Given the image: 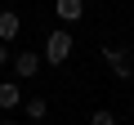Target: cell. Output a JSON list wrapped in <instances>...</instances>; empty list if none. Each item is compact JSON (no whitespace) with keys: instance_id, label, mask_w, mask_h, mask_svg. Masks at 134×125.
<instances>
[{"instance_id":"3","label":"cell","mask_w":134,"mask_h":125,"mask_svg":"<svg viewBox=\"0 0 134 125\" xmlns=\"http://www.w3.org/2000/svg\"><path fill=\"white\" fill-rule=\"evenodd\" d=\"M54 14H58L67 27H76V22L85 18V0H54Z\"/></svg>"},{"instance_id":"2","label":"cell","mask_w":134,"mask_h":125,"mask_svg":"<svg viewBox=\"0 0 134 125\" xmlns=\"http://www.w3.org/2000/svg\"><path fill=\"white\" fill-rule=\"evenodd\" d=\"M125 54H130V49H121V45H107V49H103V62L112 67L116 81H134V67H130V58H125Z\"/></svg>"},{"instance_id":"1","label":"cell","mask_w":134,"mask_h":125,"mask_svg":"<svg viewBox=\"0 0 134 125\" xmlns=\"http://www.w3.org/2000/svg\"><path fill=\"white\" fill-rule=\"evenodd\" d=\"M40 58L49 62V67H63V62L72 58V31H67V27L49 31V36H45V54H40Z\"/></svg>"},{"instance_id":"7","label":"cell","mask_w":134,"mask_h":125,"mask_svg":"<svg viewBox=\"0 0 134 125\" xmlns=\"http://www.w3.org/2000/svg\"><path fill=\"white\" fill-rule=\"evenodd\" d=\"M23 112H27V121H45L49 116V103L36 94V98H23Z\"/></svg>"},{"instance_id":"9","label":"cell","mask_w":134,"mask_h":125,"mask_svg":"<svg viewBox=\"0 0 134 125\" xmlns=\"http://www.w3.org/2000/svg\"><path fill=\"white\" fill-rule=\"evenodd\" d=\"M5 62H14V49H9L5 40H0V67H5Z\"/></svg>"},{"instance_id":"4","label":"cell","mask_w":134,"mask_h":125,"mask_svg":"<svg viewBox=\"0 0 134 125\" xmlns=\"http://www.w3.org/2000/svg\"><path fill=\"white\" fill-rule=\"evenodd\" d=\"M23 107V85L18 81H0V112H14Z\"/></svg>"},{"instance_id":"5","label":"cell","mask_w":134,"mask_h":125,"mask_svg":"<svg viewBox=\"0 0 134 125\" xmlns=\"http://www.w3.org/2000/svg\"><path fill=\"white\" fill-rule=\"evenodd\" d=\"M40 62H45V58H40L36 49H27V54H14V72L27 81V76H36V72H40Z\"/></svg>"},{"instance_id":"8","label":"cell","mask_w":134,"mask_h":125,"mask_svg":"<svg viewBox=\"0 0 134 125\" xmlns=\"http://www.w3.org/2000/svg\"><path fill=\"white\" fill-rule=\"evenodd\" d=\"M90 125H116V116H112V112H107V107H98V112H94V116H90Z\"/></svg>"},{"instance_id":"6","label":"cell","mask_w":134,"mask_h":125,"mask_svg":"<svg viewBox=\"0 0 134 125\" xmlns=\"http://www.w3.org/2000/svg\"><path fill=\"white\" fill-rule=\"evenodd\" d=\"M18 31H23V18H18L14 9H0V40L9 45V40H14Z\"/></svg>"}]
</instances>
